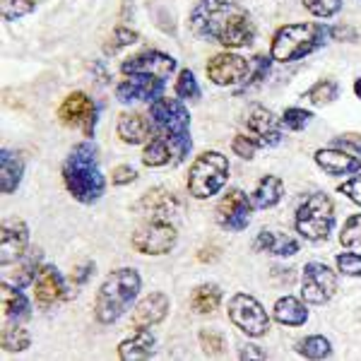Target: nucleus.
I'll list each match as a JSON object with an SVG mask.
<instances>
[{"label":"nucleus","instance_id":"37","mask_svg":"<svg viewBox=\"0 0 361 361\" xmlns=\"http://www.w3.org/2000/svg\"><path fill=\"white\" fill-rule=\"evenodd\" d=\"M37 8L39 0H0V10H3V17L8 22L22 20V17L32 15Z\"/></svg>","mask_w":361,"mask_h":361},{"label":"nucleus","instance_id":"8","mask_svg":"<svg viewBox=\"0 0 361 361\" xmlns=\"http://www.w3.org/2000/svg\"><path fill=\"white\" fill-rule=\"evenodd\" d=\"M133 248L145 255H166L176 248L178 231L169 219H147L133 231Z\"/></svg>","mask_w":361,"mask_h":361},{"label":"nucleus","instance_id":"22","mask_svg":"<svg viewBox=\"0 0 361 361\" xmlns=\"http://www.w3.org/2000/svg\"><path fill=\"white\" fill-rule=\"evenodd\" d=\"M166 316H169L166 294L152 292V294L145 296V299L135 306V311H133V325H135L137 330L154 328V325H159Z\"/></svg>","mask_w":361,"mask_h":361},{"label":"nucleus","instance_id":"38","mask_svg":"<svg viewBox=\"0 0 361 361\" xmlns=\"http://www.w3.org/2000/svg\"><path fill=\"white\" fill-rule=\"evenodd\" d=\"M197 342H200V347H202V354L209 357V359L222 357V354H224L226 342H224V337L219 333H214V330L202 328L200 333H197Z\"/></svg>","mask_w":361,"mask_h":361},{"label":"nucleus","instance_id":"4","mask_svg":"<svg viewBox=\"0 0 361 361\" xmlns=\"http://www.w3.org/2000/svg\"><path fill=\"white\" fill-rule=\"evenodd\" d=\"M140 289H142V277L135 267H121L102 282L97 292L94 316L102 325L116 323L123 313L135 304Z\"/></svg>","mask_w":361,"mask_h":361},{"label":"nucleus","instance_id":"52","mask_svg":"<svg viewBox=\"0 0 361 361\" xmlns=\"http://www.w3.org/2000/svg\"><path fill=\"white\" fill-rule=\"evenodd\" d=\"M354 97L361 99V78L354 80Z\"/></svg>","mask_w":361,"mask_h":361},{"label":"nucleus","instance_id":"43","mask_svg":"<svg viewBox=\"0 0 361 361\" xmlns=\"http://www.w3.org/2000/svg\"><path fill=\"white\" fill-rule=\"evenodd\" d=\"M337 270L342 272V275L347 277H361V255L359 253H352V250H347V253H340L335 260Z\"/></svg>","mask_w":361,"mask_h":361},{"label":"nucleus","instance_id":"25","mask_svg":"<svg viewBox=\"0 0 361 361\" xmlns=\"http://www.w3.org/2000/svg\"><path fill=\"white\" fill-rule=\"evenodd\" d=\"M25 176V159L15 149H0V188L5 195H13Z\"/></svg>","mask_w":361,"mask_h":361},{"label":"nucleus","instance_id":"51","mask_svg":"<svg viewBox=\"0 0 361 361\" xmlns=\"http://www.w3.org/2000/svg\"><path fill=\"white\" fill-rule=\"evenodd\" d=\"M217 258H219L217 248H202L200 253H197V260H200V263H212V260H217Z\"/></svg>","mask_w":361,"mask_h":361},{"label":"nucleus","instance_id":"12","mask_svg":"<svg viewBox=\"0 0 361 361\" xmlns=\"http://www.w3.org/2000/svg\"><path fill=\"white\" fill-rule=\"evenodd\" d=\"M337 292V275L330 270L325 263L311 260L304 267V275H301V296H304L306 304L323 306Z\"/></svg>","mask_w":361,"mask_h":361},{"label":"nucleus","instance_id":"18","mask_svg":"<svg viewBox=\"0 0 361 361\" xmlns=\"http://www.w3.org/2000/svg\"><path fill=\"white\" fill-rule=\"evenodd\" d=\"M313 161L325 173H330V176H354V173H361V157L349 152L345 147H337V145L316 149Z\"/></svg>","mask_w":361,"mask_h":361},{"label":"nucleus","instance_id":"34","mask_svg":"<svg viewBox=\"0 0 361 361\" xmlns=\"http://www.w3.org/2000/svg\"><path fill=\"white\" fill-rule=\"evenodd\" d=\"M296 352L304 359H328L333 354V345L323 335H308L296 342Z\"/></svg>","mask_w":361,"mask_h":361},{"label":"nucleus","instance_id":"7","mask_svg":"<svg viewBox=\"0 0 361 361\" xmlns=\"http://www.w3.org/2000/svg\"><path fill=\"white\" fill-rule=\"evenodd\" d=\"M294 229L306 241H325L335 229V202L328 193H313L299 205L294 214Z\"/></svg>","mask_w":361,"mask_h":361},{"label":"nucleus","instance_id":"10","mask_svg":"<svg viewBox=\"0 0 361 361\" xmlns=\"http://www.w3.org/2000/svg\"><path fill=\"white\" fill-rule=\"evenodd\" d=\"M58 121L66 128H80L92 140L99 123V106L85 92H70L58 106Z\"/></svg>","mask_w":361,"mask_h":361},{"label":"nucleus","instance_id":"5","mask_svg":"<svg viewBox=\"0 0 361 361\" xmlns=\"http://www.w3.org/2000/svg\"><path fill=\"white\" fill-rule=\"evenodd\" d=\"M149 118L159 135L169 140L176 154V166L188 159L193 149V137H190V111L178 97H161L149 104Z\"/></svg>","mask_w":361,"mask_h":361},{"label":"nucleus","instance_id":"13","mask_svg":"<svg viewBox=\"0 0 361 361\" xmlns=\"http://www.w3.org/2000/svg\"><path fill=\"white\" fill-rule=\"evenodd\" d=\"M253 200L241 188H231L217 205V224L224 231H246L253 219Z\"/></svg>","mask_w":361,"mask_h":361},{"label":"nucleus","instance_id":"2","mask_svg":"<svg viewBox=\"0 0 361 361\" xmlns=\"http://www.w3.org/2000/svg\"><path fill=\"white\" fill-rule=\"evenodd\" d=\"M61 173L66 190L73 195V200L82 202V205H92L106 193V178L99 166V147L90 137L85 142L73 145V149L63 161Z\"/></svg>","mask_w":361,"mask_h":361},{"label":"nucleus","instance_id":"16","mask_svg":"<svg viewBox=\"0 0 361 361\" xmlns=\"http://www.w3.org/2000/svg\"><path fill=\"white\" fill-rule=\"evenodd\" d=\"M243 121H246L250 135L258 140V145H263V147H277L282 142V118H277L263 104H253Z\"/></svg>","mask_w":361,"mask_h":361},{"label":"nucleus","instance_id":"50","mask_svg":"<svg viewBox=\"0 0 361 361\" xmlns=\"http://www.w3.org/2000/svg\"><path fill=\"white\" fill-rule=\"evenodd\" d=\"M238 357L241 359H267V354L263 349H258L255 345H243L241 352H238Z\"/></svg>","mask_w":361,"mask_h":361},{"label":"nucleus","instance_id":"11","mask_svg":"<svg viewBox=\"0 0 361 361\" xmlns=\"http://www.w3.org/2000/svg\"><path fill=\"white\" fill-rule=\"evenodd\" d=\"M205 73L214 87H243L250 75V63L234 51H222L209 58Z\"/></svg>","mask_w":361,"mask_h":361},{"label":"nucleus","instance_id":"14","mask_svg":"<svg viewBox=\"0 0 361 361\" xmlns=\"http://www.w3.org/2000/svg\"><path fill=\"white\" fill-rule=\"evenodd\" d=\"M166 78L159 75H128L123 82L116 85V97L123 104H135V102H147L152 104L157 99L164 97Z\"/></svg>","mask_w":361,"mask_h":361},{"label":"nucleus","instance_id":"45","mask_svg":"<svg viewBox=\"0 0 361 361\" xmlns=\"http://www.w3.org/2000/svg\"><path fill=\"white\" fill-rule=\"evenodd\" d=\"M137 180V169L130 164H118L111 171V183L114 185H130Z\"/></svg>","mask_w":361,"mask_h":361},{"label":"nucleus","instance_id":"32","mask_svg":"<svg viewBox=\"0 0 361 361\" xmlns=\"http://www.w3.org/2000/svg\"><path fill=\"white\" fill-rule=\"evenodd\" d=\"M0 345H3L5 352H25L32 345V335L27 333V328H22V323L8 320L3 335H0Z\"/></svg>","mask_w":361,"mask_h":361},{"label":"nucleus","instance_id":"26","mask_svg":"<svg viewBox=\"0 0 361 361\" xmlns=\"http://www.w3.org/2000/svg\"><path fill=\"white\" fill-rule=\"evenodd\" d=\"M157 354V337L152 330L145 328L137 330V335L128 337L118 345V357L123 361H137V359H152Z\"/></svg>","mask_w":361,"mask_h":361},{"label":"nucleus","instance_id":"31","mask_svg":"<svg viewBox=\"0 0 361 361\" xmlns=\"http://www.w3.org/2000/svg\"><path fill=\"white\" fill-rule=\"evenodd\" d=\"M222 304V289L217 284H200L190 292V308L193 313H200V316H207V313H214Z\"/></svg>","mask_w":361,"mask_h":361},{"label":"nucleus","instance_id":"15","mask_svg":"<svg viewBox=\"0 0 361 361\" xmlns=\"http://www.w3.org/2000/svg\"><path fill=\"white\" fill-rule=\"evenodd\" d=\"M178 68L176 58H171L164 51L157 49H147L140 51L135 56H128L123 63H121V75H159V78H169L173 75Z\"/></svg>","mask_w":361,"mask_h":361},{"label":"nucleus","instance_id":"27","mask_svg":"<svg viewBox=\"0 0 361 361\" xmlns=\"http://www.w3.org/2000/svg\"><path fill=\"white\" fill-rule=\"evenodd\" d=\"M284 197V183L279 176H272V173H267L258 180V185H255V190L250 193V200H253V207L255 209H270L282 202Z\"/></svg>","mask_w":361,"mask_h":361},{"label":"nucleus","instance_id":"33","mask_svg":"<svg viewBox=\"0 0 361 361\" xmlns=\"http://www.w3.org/2000/svg\"><path fill=\"white\" fill-rule=\"evenodd\" d=\"M337 97H340V85H337V80L333 78L318 80L311 90L304 92V99H308L313 106H328V104L337 102Z\"/></svg>","mask_w":361,"mask_h":361},{"label":"nucleus","instance_id":"29","mask_svg":"<svg viewBox=\"0 0 361 361\" xmlns=\"http://www.w3.org/2000/svg\"><path fill=\"white\" fill-rule=\"evenodd\" d=\"M3 308H5V318L15 320V323H25L32 316V308H29V299L25 296L20 287L3 282Z\"/></svg>","mask_w":361,"mask_h":361},{"label":"nucleus","instance_id":"23","mask_svg":"<svg viewBox=\"0 0 361 361\" xmlns=\"http://www.w3.org/2000/svg\"><path fill=\"white\" fill-rule=\"evenodd\" d=\"M42 258H44L42 250H29L25 258H20L17 263L5 265L8 270H5L3 282H5V284H13V287L25 289L27 284H32L34 279H37L39 267H42Z\"/></svg>","mask_w":361,"mask_h":361},{"label":"nucleus","instance_id":"9","mask_svg":"<svg viewBox=\"0 0 361 361\" xmlns=\"http://www.w3.org/2000/svg\"><path fill=\"white\" fill-rule=\"evenodd\" d=\"M229 320L248 337H263L270 328V316L255 296L238 292L229 299Z\"/></svg>","mask_w":361,"mask_h":361},{"label":"nucleus","instance_id":"40","mask_svg":"<svg viewBox=\"0 0 361 361\" xmlns=\"http://www.w3.org/2000/svg\"><path fill=\"white\" fill-rule=\"evenodd\" d=\"M340 243L349 250L361 248V212L352 214L345 222V226H342V231H340Z\"/></svg>","mask_w":361,"mask_h":361},{"label":"nucleus","instance_id":"35","mask_svg":"<svg viewBox=\"0 0 361 361\" xmlns=\"http://www.w3.org/2000/svg\"><path fill=\"white\" fill-rule=\"evenodd\" d=\"M176 97L180 102H197L202 97V90L195 80V73L190 68H180L176 78Z\"/></svg>","mask_w":361,"mask_h":361},{"label":"nucleus","instance_id":"44","mask_svg":"<svg viewBox=\"0 0 361 361\" xmlns=\"http://www.w3.org/2000/svg\"><path fill=\"white\" fill-rule=\"evenodd\" d=\"M258 140L250 137V135H234V140H231V149H234L236 157H241V159L250 161L255 157V152H258Z\"/></svg>","mask_w":361,"mask_h":361},{"label":"nucleus","instance_id":"36","mask_svg":"<svg viewBox=\"0 0 361 361\" xmlns=\"http://www.w3.org/2000/svg\"><path fill=\"white\" fill-rule=\"evenodd\" d=\"M279 118H282L284 128H289L292 133H301V130H306V126L313 121V111H308L304 106H289V109H284Z\"/></svg>","mask_w":361,"mask_h":361},{"label":"nucleus","instance_id":"17","mask_svg":"<svg viewBox=\"0 0 361 361\" xmlns=\"http://www.w3.org/2000/svg\"><path fill=\"white\" fill-rule=\"evenodd\" d=\"M29 253V226L17 217L5 219L0 226V263L13 265Z\"/></svg>","mask_w":361,"mask_h":361},{"label":"nucleus","instance_id":"1","mask_svg":"<svg viewBox=\"0 0 361 361\" xmlns=\"http://www.w3.org/2000/svg\"><path fill=\"white\" fill-rule=\"evenodd\" d=\"M190 32L224 49H248L258 37L253 17L236 0H197L190 10Z\"/></svg>","mask_w":361,"mask_h":361},{"label":"nucleus","instance_id":"49","mask_svg":"<svg viewBox=\"0 0 361 361\" xmlns=\"http://www.w3.org/2000/svg\"><path fill=\"white\" fill-rule=\"evenodd\" d=\"M333 39L335 42H352L354 44L359 39V32L349 25H335L333 27Z\"/></svg>","mask_w":361,"mask_h":361},{"label":"nucleus","instance_id":"41","mask_svg":"<svg viewBox=\"0 0 361 361\" xmlns=\"http://www.w3.org/2000/svg\"><path fill=\"white\" fill-rule=\"evenodd\" d=\"M301 5L320 20H330L342 10V0H301Z\"/></svg>","mask_w":361,"mask_h":361},{"label":"nucleus","instance_id":"19","mask_svg":"<svg viewBox=\"0 0 361 361\" xmlns=\"http://www.w3.org/2000/svg\"><path fill=\"white\" fill-rule=\"evenodd\" d=\"M34 296L37 304L42 308L54 306L58 299H66V279L61 277V272L54 265H42L39 275L34 279Z\"/></svg>","mask_w":361,"mask_h":361},{"label":"nucleus","instance_id":"28","mask_svg":"<svg viewBox=\"0 0 361 361\" xmlns=\"http://www.w3.org/2000/svg\"><path fill=\"white\" fill-rule=\"evenodd\" d=\"M176 161V154H173V147L169 145V140L164 135H152L145 142L142 147V164L149 166V169H157V166H166Z\"/></svg>","mask_w":361,"mask_h":361},{"label":"nucleus","instance_id":"6","mask_svg":"<svg viewBox=\"0 0 361 361\" xmlns=\"http://www.w3.org/2000/svg\"><path fill=\"white\" fill-rule=\"evenodd\" d=\"M226 180H229V159L217 149H207L195 157L185 183H188V193L195 200H207L224 188Z\"/></svg>","mask_w":361,"mask_h":361},{"label":"nucleus","instance_id":"39","mask_svg":"<svg viewBox=\"0 0 361 361\" xmlns=\"http://www.w3.org/2000/svg\"><path fill=\"white\" fill-rule=\"evenodd\" d=\"M272 63H275V58H272V56H265V54H258V56H255V58H253V66H250V75H248L246 85H243L241 90H248V87L263 82L267 75H270Z\"/></svg>","mask_w":361,"mask_h":361},{"label":"nucleus","instance_id":"3","mask_svg":"<svg viewBox=\"0 0 361 361\" xmlns=\"http://www.w3.org/2000/svg\"><path fill=\"white\" fill-rule=\"evenodd\" d=\"M330 39H333V27L323 22H292L272 34L270 56L277 63H296L323 49Z\"/></svg>","mask_w":361,"mask_h":361},{"label":"nucleus","instance_id":"20","mask_svg":"<svg viewBox=\"0 0 361 361\" xmlns=\"http://www.w3.org/2000/svg\"><path fill=\"white\" fill-rule=\"evenodd\" d=\"M149 116V114H147ZM145 114L137 111H123L118 114V121H116V133L123 140L126 145H145L149 137H152V118H147Z\"/></svg>","mask_w":361,"mask_h":361},{"label":"nucleus","instance_id":"42","mask_svg":"<svg viewBox=\"0 0 361 361\" xmlns=\"http://www.w3.org/2000/svg\"><path fill=\"white\" fill-rule=\"evenodd\" d=\"M137 42H140V34L135 32V29L116 27L114 34H111V39H109V44H106V54L111 56V54H116V51L126 49V46H133V44H137Z\"/></svg>","mask_w":361,"mask_h":361},{"label":"nucleus","instance_id":"30","mask_svg":"<svg viewBox=\"0 0 361 361\" xmlns=\"http://www.w3.org/2000/svg\"><path fill=\"white\" fill-rule=\"evenodd\" d=\"M272 316H275L277 323L296 328V325H304L308 320V308L296 296H282V299H277L275 308H272Z\"/></svg>","mask_w":361,"mask_h":361},{"label":"nucleus","instance_id":"46","mask_svg":"<svg viewBox=\"0 0 361 361\" xmlns=\"http://www.w3.org/2000/svg\"><path fill=\"white\" fill-rule=\"evenodd\" d=\"M337 190H340L345 197H349L352 202L361 205V176H352L349 180H345V183H342Z\"/></svg>","mask_w":361,"mask_h":361},{"label":"nucleus","instance_id":"48","mask_svg":"<svg viewBox=\"0 0 361 361\" xmlns=\"http://www.w3.org/2000/svg\"><path fill=\"white\" fill-rule=\"evenodd\" d=\"M92 272H94V263H85L82 267H75V272L70 275V287L78 289L80 284L87 282V277H90Z\"/></svg>","mask_w":361,"mask_h":361},{"label":"nucleus","instance_id":"21","mask_svg":"<svg viewBox=\"0 0 361 361\" xmlns=\"http://www.w3.org/2000/svg\"><path fill=\"white\" fill-rule=\"evenodd\" d=\"M178 207H180L178 197L173 193H169L166 188L147 190V193L135 202V209H140L142 214H147L149 219H169L176 214Z\"/></svg>","mask_w":361,"mask_h":361},{"label":"nucleus","instance_id":"47","mask_svg":"<svg viewBox=\"0 0 361 361\" xmlns=\"http://www.w3.org/2000/svg\"><path fill=\"white\" fill-rule=\"evenodd\" d=\"M330 145L345 147V149H349V152H354V154L361 157V135H357V133H345V135H337Z\"/></svg>","mask_w":361,"mask_h":361},{"label":"nucleus","instance_id":"24","mask_svg":"<svg viewBox=\"0 0 361 361\" xmlns=\"http://www.w3.org/2000/svg\"><path fill=\"white\" fill-rule=\"evenodd\" d=\"M253 248L258 253H270L277 258H292L301 250V243L287 234H279V231H260L253 241Z\"/></svg>","mask_w":361,"mask_h":361}]
</instances>
